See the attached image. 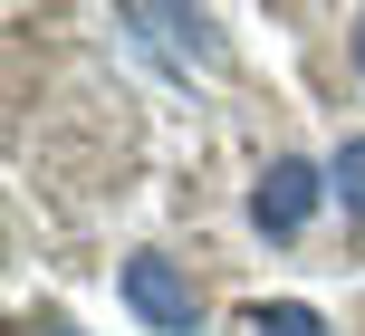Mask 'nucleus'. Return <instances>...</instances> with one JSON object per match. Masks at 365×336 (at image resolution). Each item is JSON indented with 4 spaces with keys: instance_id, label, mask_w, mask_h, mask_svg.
<instances>
[{
    "instance_id": "5",
    "label": "nucleus",
    "mask_w": 365,
    "mask_h": 336,
    "mask_svg": "<svg viewBox=\"0 0 365 336\" xmlns=\"http://www.w3.org/2000/svg\"><path fill=\"white\" fill-rule=\"evenodd\" d=\"M250 336H327V317L298 308V298H279V308H250Z\"/></svg>"
},
{
    "instance_id": "1",
    "label": "nucleus",
    "mask_w": 365,
    "mask_h": 336,
    "mask_svg": "<svg viewBox=\"0 0 365 336\" xmlns=\"http://www.w3.org/2000/svg\"><path fill=\"white\" fill-rule=\"evenodd\" d=\"M125 308H135L154 336H202V288L182 279L164 250H135V260H125Z\"/></svg>"
},
{
    "instance_id": "2",
    "label": "nucleus",
    "mask_w": 365,
    "mask_h": 336,
    "mask_svg": "<svg viewBox=\"0 0 365 336\" xmlns=\"http://www.w3.org/2000/svg\"><path fill=\"white\" fill-rule=\"evenodd\" d=\"M327 192H336V183H327L317 164L279 154V164H269V173L250 183V231H269V241H298V231L317 221V202H327Z\"/></svg>"
},
{
    "instance_id": "3",
    "label": "nucleus",
    "mask_w": 365,
    "mask_h": 336,
    "mask_svg": "<svg viewBox=\"0 0 365 336\" xmlns=\"http://www.w3.org/2000/svg\"><path fill=\"white\" fill-rule=\"evenodd\" d=\"M125 29H135V48H164V58H212L221 48L212 19H192V10H125Z\"/></svg>"
},
{
    "instance_id": "7",
    "label": "nucleus",
    "mask_w": 365,
    "mask_h": 336,
    "mask_svg": "<svg viewBox=\"0 0 365 336\" xmlns=\"http://www.w3.org/2000/svg\"><path fill=\"white\" fill-rule=\"evenodd\" d=\"M38 336H77V327H38Z\"/></svg>"
},
{
    "instance_id": "4",
    "label": "nucleus",
    "mask_w": 365,
    "mask_h": 336,
    "mask_svg": "<svg viewBox=\"0 0 365 336\" xmlns=\"http://www.w3.org/2000/svg\"><path fill=\"white\" fill-rule=\"evenodd\" d=\"M327 183H336V202H346L356 221H365V135H346V145L327 154Z\"/></svg>"
},
{
    "instance_id": "6",
    "label": "nucleus",
    "mask_w": 365,
    "mask_h": 336,
    "mask_svg": "<svg viewBox=\"0 0 365 336\" xmlns=\"http://www.w3.org/2000/svg\"><path fill=\"white\" fill-rule=\"evenodd\" d=\"M356 68H365V10H356Z\"/></svg>"
}]
</instances>
